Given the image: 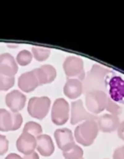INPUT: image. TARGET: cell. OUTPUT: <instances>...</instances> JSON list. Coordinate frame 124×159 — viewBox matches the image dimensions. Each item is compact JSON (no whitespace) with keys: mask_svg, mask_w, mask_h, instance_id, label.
I'll list each match as a JSON object with an SVG mask.
<instances>
[{"mask_svg":"<svg viewBox=\"0 0 124 159\" xmlns=\"http://www.w3.org/2000/svg\"><path fill=\"white\" fill-rule=\"evenodd\" d=\"M83 93L82 82L78 79H67L64 86V94L67 98L76 99L79 98Z\"/></svg>","mask_w":124,"mask_h":159,"instance_id":"14","label":"cell"},{"mask_svg":"<svg viewBox=\"0 0 124 159\" xmlns=\"http://www.w3.org/2000/svg\"><path fill=\"white\" fill-rule=\"evenodd\" d=\"M32 59H33L32 52H30L27 50H23L18 53L16 57V62L21 66H27L32 62Z\"/></svg>","mask_w":124,"mask_h":159,"instance_id":"20","label":"cell"},{"mask_svg":"<svg viewBox=\"0 0 124 159\" xmlns=\"http://www.w3.org/2000/svg\"><path fill=\"white\" fill-rule=\"evenodd\" d=\"M49 53H50L49 49L41 48V47H33L32 48V54L36 58V60H37L38 62L47 60L49 56Z\"/></svg>","mask_w":124,"mask_h":159,"instance_id":"19","label":"cell"},{"mask_svg":"<svg viewBox=\"0 0 124 159\" xmlns=\"http://www.w3.org/2000/svg\"><path fill=\"white\" fill-rule=\"evenodd\" d=\"M113 159H124V145L115 150L113 153Z\"/></svg>","mask_w":124,"mask_h":159,"instance_id":"27","label":"cell"},{"mask_svg":"<svg viewBox=\"0 0 124 159\" xmlns=\"http://www.w3.org/2000/svg\"><path fill=\"white\" fill-rule=\"evenodd\" d=\"M110 73V69L98 65L94 64L91 70L85 76L83 80V93L87 94L91 91H103L105 92L106 90V78L107 75Z\"/></svg>","mask_w":124,"mask_h":159,"instance_id":"1","label":"cell"},{"mask_svg":"<svg viewBox=\"0 0 124 159\" xmlns=\"http://www.w3.org/2000/svg\"><path fill=\"white\" fill-rule=\"evenodd\" d=\"M5 159H24L22 156H20L19 154H16V153H10Z\"/></svg>","mask_w":124,"mask_h":159,"instance_id":"30","label":"cell"},{"mask_svg":"<svg viewBox=\"0 0 124 159\" xmlns=\"http://www.w3.org/2000/svg\"><path fill=\"white\" fill-rule=\"evenodd\" d=\"M40 68L45 72V74L48 78V84L52 83L57 76V72H56L55 67L50 66V65H44V66H40Z\"/></svg>","mask_w":124,"mask_h":159,"instance_id":"22","label":"cell"},{"mask_svg":"<svg viewBox=\"0 0 124 159\" xmlns=\"http://www.w3.org/2000/svg\"><path fill=\"white\" fill-rule=\"evenodd\" d=\"M23 158L24 159H39V156H38L37 152L35 151V152H31L29 154H25Z\"/></svg>","mask_w":124,"mask_h":159,"instance_id":"29","label":"cell"},{"mask_svg":"<svg viewBox=\"0 0 124 159\" xmlns=\"http://www.w3.org/2000/svg\"><path fill=\"white\" fill-rule=\"evenodd\" d=\"M11 117H12V130L15 131L19 129L23 124V116L19 112H11Z\"/></svg>","mask_w":124,"mask_h":159,"instance_id":"24","label":"cell"},{"mask_svg":"<svg viewBox=\"0 0 124 159\" xmlns=\"http://www.w3.org/2000/svg\"><path fill=\"white\" fill-rule=\"evenodd\" d=\"M83 154V150L77 144L70 150L63 152V155L66 159H82Z\"/></svg>","mask_w":124,"mask_h":159,"instance_id":"18","label":"cell"},{"mask_svg":"<svg viewBox=\"0 0 124 159\" xmlns=\"http://www.w3.org/2000/svg\"><path fill=\"white\" fill-rule=\"evenodd\" d=\"M12 130L11 112L5 109H0V131L7 132Z\"/></svg>","mask_w":124,"mask_h":159,"instance_id":"16","label":"cell"},{"mask_svg":"<svg viewBox=\"0 0 124 159\" xmlns=\"http://www.w3.org/2000/svg\"><path fill=\"white\" fill-rule=\"evenodd\" d=\"M98 117L90 111H88L82 100L79 99L71 103V111H70V123L71 125H77L82 121H97Z\"/></svg>","mask_w":124,"mask_h":159,"instance_id":"7","label":"cell"},{"mask_svg":"<svg viewBox=\"0 0 124 159\" xmlns=\"http://www.w3.org/2000/svg\"><path fill=\"white\" fill-rule=\"evenodd\" d=\"M99 127L96 121H84L75 129V139L83 146H91L98 136Z\"/></svg>","mask_w":124,"mask_h":159,"instance_id":"2","label":"cell"},{"mask_svg":"<svg viewBox=\"0 0 124 159\" xmlns=\"http://www.w3.org/2000/svg\"><path fill=\"white\" fill-rule=\"evenodd\" d=\"M96 123L98 125L99 130L105 133H110V132L117 130L119 125V119H118V116L106 113L98 117Z\"/></svg>","mask_w":124,"mask_h":159,"instance_id":"13","label":"cell"},{"mask_svg":"<svg viewBox=\"0 0 124 159\" xmlns=\"http://www.w3.org/2000/svg\"><path fill=\"white\" fill-rule=\"evenodd\" d=\"M17 150L20 152H23L24 155L29 154L36 149V138L27 134V133H22V135L19 137L16 142Z\"/></svg>","mask_w":124,"mask_h":159,"instance_id":"12","label":"cell"},{"mask_svg":"<svg viewBox=\"0 0 124 159\" xmlns=\"http://www.w3.org/2000/svg\"><path fill=\"white\" fill-rule=\"evenodd\" d=\"M33 71L35 72V74H36V78H37V80H38L39 86L48 84V78H47L45 72H44L40 67L35 68V69H33Z\"/></svg>","mask_w":124,"mask_h":159,"instance_id":"25","label":"cell"},{"mask_svg":"<svg viewBox=\"0 0 124 159\" xmlns=\"http://www.w3.org/2000/svg\"><path fill=\"white\" fill-rule=\"evenodd\" d=\"M18 85L23 92L31 93L39 86V84L35 72L32 70L29 72H25L20 76L18 80Z\"/></svg>","mask_w":124,"mask_h":159,"instance_id":"11","label":"cell"},{"mask_svg":"<svg viewBox=\"0 0 124 159\" xmlns=\"http://www.w3.org/2000/svg\"><path fill=\"white\" fill-rule=\"evenodd\" d=\"M105 110L110 114H113V115H116V116H118L121 113V108L117 103H115L111 98H109L107 99V104H106Z\"/></svg>","mask_w":124,"mask_h":159,"instance_id":"23","label":"cell"},{"mask_svg":"<svg viewBox=\"0 0 124 159\" xmlns=\"http://www.w3.org/2000/svg\"><path fill=\"white\" fill-rule=\"evenodd\" d=\"M9 150V140L8 139L3 136L0 135V155L5 154Z\"/></svg>","mask_w":124,"mask_h":159,"instance_id":"26","label":"cell"},{"mask_svg":"<svg viewBox=\"0 0 124 159\" xmlns=\"http://www.w3.org/2000/svg\"><path fill=\"white\" fill-rule=\"evenodd\" d=\"M36 149L42 156H50L54 152V144L49 135H40L36 137Z\"/></svg>","mask_w":124,"mask_h":159,"instance_id":"15","label":"cell"},{"mask_svg":"<svg viewBox=\"0 0 124 159\" xmlns=\"http://www.w3.org/2000/svg\"><path fill=\"white\" fill-rule=\"evenodd\" d=\"M15 83L14 77H9L0 74V91H7L11 89Z\"/></svg>","mask_w":124,"mask_h":159,"instance_id":"21","label":"cell"},{"mask_svg":"<svg viewBox=\"0 0 124 159\" xmlns=\"http://www.w3.org/2000/svg\"><path fill=\"white\" fill-rule=\"evenodd\" d=\"M64 70L67 79H78L83 82L85 79L84 62L77 56H68L64 62Z\"/></svg>","mask_w":124,"mask_h":159,"instance_id":"5","label":"cell"},{"mask_svg":"<svg viewBox=\"0 0 124 159\" xmlns=\"http://www.w3.org/2000/svg\"><path fill=\"white\" fill-rule=\"evenodd\" d=\"M18 72V64L10 53L0 54V74L14 77Z\"/></svg>","mask_w":124,"mask_h":159,"instance_id":"10","label":"cell"},{"mask_svg":"<svg viewBox=\"0 0 124 159\" xmlns=\"http://www.w3.org/2000/svg\"><path fill=\"white\" fill-rule=\"evenodd\" d=\"M85 102L88 111L92 114L101 113L105 110L108 97L103 91H91L85 94Z\"/></svg>","mask_w":124,"mask_h":159,"instance_id":"3","label":"cell"},{"mask_svg":"<svg viewBox=\"0 0 124 159\" xmlns=\"http://www.w3.org/2000/svg\"><path fill=\"white\" fill-rule=\"evenodd\" d=\"M23 132L30 134V135L36 138L42 134V126L36 122H28L25 124Z\"/></svg>","mask_w":124,"mask_h":159,"instance_id":"17","label":"cell"},{"mask_svg":"<svg viewBox=\"0 0 124 159\" xmlns=\"http://www.w3.org/2000/svg\"><path fill=\"white\" fill-rule=\"evenodd\" d=\"M6 105L11 109V112H19L26 103V97L20 91L14 90L10 92L5 98Z\"/></svg>","mask_w":124,"mask_h":159,"instance_id":"9","label":"cell"},{"mask_svg":"<svg viewBox=\"0 0 124 159\" xmlns=\"http://www.w3.org/2000/svg\"><path fill=\"white\" fill-rule=\"evenodd\" d=\"M50 108V99L48 97H34L30 98L27 106L29 115L37 120H43L49 113Z\"/></svg>","mask_w":124,"mask_h":159,"instance_id":"4","label":"cell"},{"mask_svg":"<svg viewBox=\"0 0 124 159\" xmlns=\"http://www.w3.org/2000/svg\"><path fill=\"white\" fill-rule=\"evenodd\" d=\"M54 138L59 149L63 152L68 151L76 145L74 135L68 128H59L55 130Z\"/></svg>","mask_w":124,"mask_h":159,"instance_id":"8","label":"cell"},{"mask_svg":"<svg viewBox=\"0 0 124 159\" xmlns=\"http://www.w3.org/2000/svg\"><path fill=\"white\" fill-rule=\"evenodd\" d=\"M117 132H118V137L120 139L124 140V121L119 123V125L117 128Z\"/></svg>","mask_w":124,"mask_h":159,"instance_id":"28","label":"cell"},{"mask_svg":"<svg viewBox=\"0 0 124 159\" xmlns=\"http://www.w3.org/2000/svg\"><path fill=\"white\" fill-rule=\"evenodd\" d=\"M70 106L65 98H57L52 105L51 121L56 125H65L70 114Z\"/></svg>","mask_w":124,"mask_h":159,"instance_id":"6","label":"cell"},{"mask_svg":"<svg viewBox=\"0 0 124 159\" xmlns=\"http://www.w3.org/2000/svg\"><path fill=\"white\" fill-rule=\"evenodd\" d=\"M82 159H83V158H82Z\"/></svg>","mask_w":124,"mask_h":159,"instance_id":"31","label":"cell"}]
</instances>
